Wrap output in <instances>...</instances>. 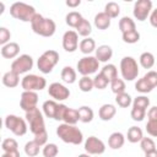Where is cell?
<instances>
[{
    "instance_id": "cell-44",
    "label": "cell",
    "mask_w": 157,
    "mask_h": 157,
    "mask_svg": "<svg viewBox=\"0 0 157 157\" xmlns=\"http://www.w3.org/2000/svg\"><path fill=\"white\" fill-rule=\"evenodd\" d=\"M108 83H110V82L101 72H98L93 78V85H94V88H97V90H104L108 86Z\"/></svg>"
},
{
    "instance_id": "cell-1",
    "label": "cell",
    "mask_w": 157,
    "mask_h": 157,
    "mask_svg": "<svg viewBox=\"0 0 157 157\" xmlns=\"http://www.w3.org/2000/svg\"><path fill=\"white\" fill-rule=\"evenodd\" d=\"M32 31L40 37H52L56 31V25L54 20L42 16L40 13H36L31 21Z\"/></svg>"
},
{
    "instance_id": "cell-21",
    "label": "cell",
    "mask_w": 157,
    "mask_h": 157,
    "mask_svg": "<svg viewBox=\"0 0 157 157\" xmlns=\"http://www.w3.org/2000/svg\"><path fill=\"white\" fill-rule=\"evenodd\" d=\"M110 20H112V18H110L104 11H102V12H98V13L94 16L93 22H94V26H96L98 29L104 31V29H107V28L110 27Z\"/></svg>"
},
{
    "instance_id": "cell-43",
    "label": "cell",
    "mask_w": 157,
    "mask_h": 157,
    "mask_svg": "<svg viewBox=\"0 0 157 157\" xmlns=\"http://www.w3.org/2000/svg\"><path fill=\"white\" fill-rule=\"evenodd\" d=\"M42 153L44 157H56L59 153V148L55 144H47L45 146H43Z\"/></svg>"
},
{
    "instance_id": "cell-45",
    "label": "cell",
    "mask_w": 157,
    "mask_h": 157,
    "mask_svg": "<svg viewBox=\"0 0 157 157\" xmlns=\"http://www.w3.org/2000/svg\"><path fill=\"white\" fill-rule=\"evenodd\" d=\"M130 117H131L132 120H135V121H142L144 118L146 117V110H145V109H140V108L132 107V108H131V112H130Z\"/></svg>"
},
{
    "instance_id": "cell-36",
    "label": "cell",
    "mask_w": 157,
    "mask_h": 157,
    "mask_svg": "<svg viewBox=\"0 0 157 157\" xmlns=\"http://www.w3.org/2000/svg\"><path fill=\"white\" fill-rule=\"evenodd\" d=\"M78 88L82 92H91L94 88L93 85V78H91L90 76H82L78 80Z\"/></svg>"
},
{
    "instance_id": "cell-11",
    "label": "cell",
    "mask_w": 157,
    "mask_h": 157,
    "mask_svg": "<svg viewBox=\"0 0 157 157\" xmlns=\"http://www.w3.org/2000/svg\"><path fill=\"white\" fill-rule=\"evenodd\" d=\"M151 12H152V1L151 0H137L134 4L132 15L137 21L142 22V21L147 20V17H150Z\"/></svg>"
},
{
    "instance_id": "cell-12",
    "label": "cell",
    "mask_w": 157,
    "mask_h": 157,
    "mask_svg": "<svg viewBox=\"0 0 157 157\" xmlns=\"http://www.w3.org/2000/svg\"><path fill=\"white\" fill-rule=\"evenodd\" d=\"M48 94L54 101H65L70 97V90L60 82H53L48 87Z\"/></svg>"
},
{
    "instance_id": "cell-35",
    "label": "cell",
    "mask_w": 157,
    "mask_h": 157,
    "mask_svg": "<svg viewBox=\"0 0 157 157\" xmlns=\"http://www.w3.org/2000/svg\"><path fill=\"white\" fill-rule=\"evenodd\" d=\"M121 38H123V42H124V43L135 44V43H137V42L140 40V33L137 32V29L129 31V32L121 33Z\"/></svg>"
},
{
    "instance_id": "cell-38",
    "label": "cell",
    "mask_w": 157,
    "mask_h": 157,
    "mask_svg": "<svg viewBox=\"0 0 157 157\" xmlns=\"http://www.w3.org/2000/svg\"><path fill=\"white\" fill-rule=\"evenodd\" d=\"M125 88L126 87H125V82H124L123 78L117 77L115 80H113L110 82V90H112L113 93H115V96L117 94H120V93H124L125 92Z\"/></svg>"
},
{
    "instance_id": "cell-16",
    "label": "cell",
    "mask_w": 157,
    "mask_h": 157,
    "mask_svg": "<svg viewBox=\"0 0 157 157\" xmlns=\"http://www.w3.org/2000/svg\"><path fill=\"white\" fill-rule=\"evenodd\" d=\"M20 53V45L16 42H10L1 47V55L5 59H15Z\"/></svg>"
},
{
    "instance_id": "cell-20",
    "label": "cell",
    "mask_w": 157,
    "mask_h": 157,
    "mask_svg": "<svg viewBox=\"0 0 157 157\" xmlns=\"http://www.w3.org/2000/svg\"><path fill=\"white\" fill-rule=\"evenodd\" d=\"M125 144V136L119 132V131H115V132H112L108 137V146L113 150H119L124 146Z\"/></svg>"
},
{
    "instance_id": "cell-34",
    "label": "cell",
    "mask_w": 157,
    "mask_h": 157,
    "mask_svg": "<svg viewBox=\"0 0 157 157\" xmlns=\"http://www.w3.org/2000/svg\"><path fill=\"white\" fill-rule=\"evenodd\" d=\"M115 103L121 108H128L132 104V98L129 93L124 92V93H120V94L115 96Z\"/></svg>"
},
{
    "instance_id": "cell-2",
    "label": "cell",
    "mask_w": 157,
    "mask_h": 157,
    "mask_svg": "<svg viewBox=\"0 0 157 157\" xmlns=\"http://www.w3.org/2000/svg\"><path fill=\"white\" fill-rule=\"evenodd\" d=\"M56 135L65 144L80 145L83 141L82 131L78 128H76L75 125H70V124H65V123L60 124L56 128Z\"/></svg>"
},
{
    "instance_id": "cell-37",
    "label": "cell",
    "mask_w": 157,
    "mask_h": 157,
    "mask_svg": "<svg viewBox=\"0 0 157 157\" xmlns=\"http://www.w3.org/2000/svg\"><path fill=\"white\" fill-rule=\"evenodd\" d=\"M39 150H40V146L34 141H28L26 142L25 145V153L28 156V157H36L38 153H39Z\"/></svg>"
},
{
    "instance_id": "cell-4",
    "label": "cell",
    "mask_w": 157,
    "mask_h": 157,
    "mask_svg": "<svg viewBox=\"0 0 157 157\" xmlns=\"http://www.w3.org/2000/svg\"><path fill=\"white\" fill-rule=\"evenodd\" d=\"M59 63V53L56 50H45L37 60V67L42 74H50Z\"/></svg>"
},
{
    "instance_id": "cell-8",
    "label": "cell",
    "mask_w": 157,
    "mask_h": 157,
    "mask_svg": "<svg viewBox=\"0 0 157 157\" xmlns=\"http://www.w3.org/2000/svg\"><path fill=\"white\" fill-rule=\"evenodd\" d=\"M21 86L23 88V91H42L47 86V80L43 76H38L34 74H29L26 75L22 80H21Z\"/></svg>"
},
{
    "instance_id": "cell-33",
    "label": "cell",
    "mask_w": 157,
    "mask_h": 157,
    "mask_svg": "<svg viewBox=\"0 0 157 157\" xmlns=\"http://www.w3.org/2000/svg\"><path fill=\"white\" fill-rule=\"evenodd\" d=\"M104 12L110 18H117L119 16V13H120V6L117 2H114V1H109L104 6Z\"/></svg>"
},
{
    "instance_id": "cell-18",
    "label": "cell",
    "mask_w": 157,
    "mask_h": 157,
    "mask_svg": "<svg viewBox=\"0 0 157 157\" xmlns=\"http://www.w3.org/2000/svg\"><path fill=\"white\" fill-rule=\"evenodd\" d=\"M94 56L99 63H107L113 56V49L107 44H102L96 49V55Z\"/></svg>"
},
{
    "instance_id": "cell-32",
    "label": "cell",
    "mask_w": 157,
    "mask_h": 157,
    "mask_svg": "<svg viewBox=\"0 0 157 157\" xmlns=\"http://www.w3.org/2000/svg\"><path fill=\"white\" fill-rule=\"evenodd\" d=\"M82 18L83 17H82V15L80 12H77V11H70L66 15V17H65V22H66L67 26H70L72 28H76L77 25L81 22Z\"/></svg>"
},
{
    "instance_id": "cell-50",
    "label": "cell",
    "mask_w": 157,
    "mask_h": 157,
    "mask_svg": "<svg viewBox=\"0 0 157 157\" xmlns=\"http://www.w3.org/2000/svg\"><path fill=\"white\" fill-rule=\"evenodd\" d=\"M66 109H67V105L59 103V109H58V113H56V118H55V120H61V121H63V118H64V114H65Z\"/></svg>"
},
{
    "instance_id": "cell-52",
    "label": "cell",
    "mask_w": 157,
    "mask_h": 157,
    "mask_svg": "<svg viewBox=\"0 0 157 157\" xmlns=\"http://www.w3.org/2000/svg\"><path fill=\"white\" fill-rule=\"evenodd\" d=\"M148 120H156L157 119V107H151L147 113Z\"/></svg>"
},
{
    "instance_id": "cell-7",
    "label": "cell",
    "mask_w": 157,
    "mask_h": 157,
    "mask_svg": "<svg viewBox=\"0 0 157 157\" xmlns=\"http://www.w3.org/2000/svg\"><path fill=\"white\" fill-rule=\"evenodd\" d=\"M4 124L6 126V129H9L12 134H15L16 136H23L27 132V124L26 120L15 115V114H9L6 115Z\"/></svg>"
},
{
    "instance_id": "cell-19",
    "label": "cell",
    "mask_w": 157,
    "mask_h": 157,
    "mask_svg": "<svg viewBox=\"0 0 157 157\" xmlns=\"http://www.w3.org/2000/svg\"><path fill=\"white\" fill-rule=\"evenodd\" d=\"M42 109H43V113L47 118H50V119L55 120L56 113H58V109H59V103H56V101H54V99H48L43 103Z\"/></svg>"
},
{
    "instance_id": "cell-39",
    "label": "cell",
    "mask_w": 157,
    "mask_h": 157,
    "mask_svg": "<svg viewBox=\"0 0 157 157\" xmlns=\"http://www.w3.org/2000/svg\"><path fill=\"white\" fill-rule=\"evenodd\" d=\"M135 90H136L137 92L145 94V93H150L153 88H152V86L142 77V78H139V80L135 82Z\"/></svg>"
},
{
    "instance_id": "cell-26",
    "label": "cell",
    "mask_w": 157,
    "mask_h": 157,
    "mask_svg": "<svg viewBox=\"0 0 157 157\" xmlns=\"http://www.w3.org/2000/svg\"><path fill=\"white\" fill-rule=\"evenodd\" d=\"M101 74H102L109 82H112L113 80H115V78L118 77V69H117V66H115L114 64H105V65L102 67Z\"/></svg>"
},
{
    "instance_id": "cell-55",
    "label": "cell",
    "mask_w": 157,
    "mask_h": 157,
    "mask_svg": "<svg viewBox=\"0 0 157 157\" xmlns=\"http://www.w3.org/2000/svg\"><path fill=\"white\" fill-rule=\"evenodd\" d=\"M145 157H157V150H153L151 152L145 153Z\"/></svg>"
},
{
    "instance_id": "cell-29",
    "label": "cell",
    "mask_w": 157,
    "mask_h": 157,
    "mask_svg": "<svg viewBox=\"0 0 157 157\" xmlns=\"http://www.w3.org/2000/svg\"><path fill=\"white\" fill-rule=\"evenodd\" d=\"M75 29H76V32H77L78 36H81V37H83V38H87V37H90V34H91V32H92V26H91V23L88 22V20L82 18L81 22L77 25V27H76Z\"/></svg>"
},
{
    "instance_id": "cell-48",
    "label": "cell",
    "mask_w": 157,
    "mask_h": 157,
    "mask_svg": "<svg viewBox=\"0 0 157 157\" xmlns=\"http://www.w3.org/2000/svg\"><path fill=\"white\" fill-rule=\"evenodd\" d=\"M146 131L148 135L157 137V119L156 120H148L146 124Z\"/></svg>"
},
{
    "instance_id": "cell-24",
    "label": "cell",
    "mask_w": 157,
    "mask_h": 157,
    "mask_svg": "<svg viewBox=\"0 0 157 157\" xmlns=\"http://www.w3.org/2000/svg\"><path fill=\"white\" fill-rule=\"evenodd\" d=\"M142 137H144V132L139 126H130L128 129L126 139H128L129 142H131V144L140 142L142 140Z\"/></svg>"
},
{
    "instance_id": "cell-17",
    "label": "cell",
    "mask_w": 157,
    "mask_h": 157,
    "mask_svg": "<svg viewBox=\"0 0 157 157\" xmlns=\"http://www.w3.org/2000/svg\"><path fill=\"white\" fill-rule=\"evenodd\" d=\"M115 113H117L115 105H113L110 103H105V104L101 105V108L98 110V117L103 121H109V120H112L114 118Z\"/></svg>"
},
{
    "instance_id": "cell-5",
    "label": "cell",
    "mask_w": 157,
    "mask_h": 157,
    "mask_svg": "<svg viewBox=\"0 0 157 157\" xmlns=\"http://www.w3.org/2000/svg\"><path fill=\"white\" fill-rule=\"evenodd\" d=\"M26 121L29 124V130L33 135H37L45 129V123L43 118V113L39 110V108H34L29 112H26Z\"/></svg>"
},
{
    "instance_id": "cell-9",
    "label": "cell",
    "mask_w": 157,
    "mask_h": 157,
    "mask_svg": "<svg viewBox=\"0 0 157 157\" xmlns=\"http://www.w3.org/2000/svg\"><path fill=\"white\" fill-rule=\"evenodd\" d=\"M76 67H77L78 74H81L82 76H90L97 72V70L99 69V61L96 59V56L87 55V56L81 58L77 61Z\"/></svg>"
},
{
    "instance_id": "cell-22",
    "label": "cell",
    "mask_w": 157,
    "mask_h": 157,
    "mask_svg": "<svg viewBox=\"0 0 157 157\" xmlns=\"http://www.w3.org/2000/svg\"><path fill=\"white\" fill-rule=\"evenodd\" d=\"M1 81H2V85L4 86H6L9 88H13V87L18 86V83H20V75L10 70V71H7V72L4 74Z\"/></svg>"
},
{
    "instance_id": "cell-25",
    "label": "cell",
    "mask_w": 157,
    "mask_h": 157,
    "mask_svg": "<svg viewBox=\"0 0 157 157\" xmlns=\"http://www.w3.org/2000/svg\"><path fill=\"white\" fill-rule=\"evenodd\" d=\"M77 110H78V117H80V121H81V123L87 124V123H91V121L93 120L94 113H93V110H92L91 107H88V105H82V107H80Z\"/></svg>"
},
{
    "instance_id": "cell-41",
    "label": "cell",
    "mask_w": 157,
    "mask_h": 157,
    "mask_svg": "<svg viewBox=\"0 0 157 157\" xmlns=\"http://www.w3.org/2000/svg\"><path fill=\"white\" fill-rule=\"evenodd\" d=\"M132 107L135 108H140V109H147L150 107V99L148 97L141 94V96H137L136 98L132 99Z\"/></svg>"
},
{
    "instance_id": "cell-53",
    "label": "cell",
    "mask_w": 157,
    "mask_h": 157,
    "mask_svg": "<svg viewBox=\"0 0 157 157\" xmlns=\"http://www.w3.org/2000/svg\"><path fill=\"white\" fill-rule=\"evenodd\" d=\"M69 7H77L80 4H81V0H66L65 2Z\"/></svg>"
},
{
    "instance_id": "cell-23",
    "label": "cell",
    "mask_w": 157,
    "mask_h": 157,
    "mask_svg": "<svg viewBox=\"0 0 157 157\" xmlns=\"http://www.w3.org/2000/svg\"><path fill=\"white\" fill-rule=\"evenodd\" d=\"M78 49H80V52H81L82 54H86V55L91 54L92 52H96L97 48H96V42H94V39L91 38V37L83 38V39L80 42V44H78Z\"/></svg>"
},
{
    "instance_id": "cell-3",
    "label": "cell",
    "mask_w": 157,
    "mask_h": 157,
    "mask_svg": "<svg viewBox=\"0 0 157 157\" xmlns=\"http://www.w3.org/2000/svg\"><path fill=\"white\" fill-rule=\"evenodd\" d=\"M36 9L26 2H13L10 6V15L22 22H31L36 15Z\"/></svg>"
},
{
    "instance_id": "cell-28",
    "label": "cell",
    "mask_w": 157,
    "mask_h": 157,
    "mask_svg": "<svg viewBox=\"0 0 157 157\" xmlns=\"http://www.w3.org/2000/svg\"><path fill=\"white\" fill-rule=\"evenodd\" d=\"M60 76H61V80L65 83L71 85V83H74L76 81V76L77 75H76L75 69H72L71 66H65V67H63V70L60 72Z\"/></svg>"
},
{
    "instance_id": "cell-46",
    "label": "cell",
    "mask_w": 157,
    "mask_h": 157,
    "mask_svg": "<svg viewBox=\"0 0 157 157\" xmlns=\"http://www.w3.org/2000/svg\"><path fill=\"white\" fill-rule=\"evenodd\" d=\"M10 38H11V32L6 27H0V44H1V47L10 43Z\"/></svg>"
},
{
    "instance_id": "cell-56",
    "label": "cell",
    "mask_w": 157,
    "mask_h": 157,
    "mask_svg": "<svg viewBox=\"0 0 157 157\" xmlns=\"http://www.w3.org/2000/svg\"><path fill=\"white\" fill-rule=\"evenodd\" d=\"M77 157H91L88 153H81V155H78Z\"/></svg>"
},
{
    "instance_id": "cell-31",
    "label": "cell",
    "mask_w": 157,
    "mask_h": 157,
    "mask_svg": "<svg viewBox=\"0 0 157 157\" xmlns=\"http://www.w3.org/2000/svg\"><path fill=\"white\" fill-rule=\"evenodd\" d=\"M139 61H140V65L144 69H151L155 65V55L152 53H150V52H144L140 55Z\"/></svg>"
},
{
    "instance_id": "cell-47",
    "label": "cell",
    "mask_w": 157,
    "mask_h": 157,
    "mask_svg": "<svg viewBox=\"0 0 157 157\" xmlns=\"http://www.w3.org/2000/svg\"><path fill=\"white\" fill-rule=\"evenodd\" d=\"M144 78L152 86V88L157 87V71H153V70H150L145 74Z\"/></svg>"
},
{
    "instance_id": "cell-51",
    "label": "cell",
    "mask_w": 157,
    "mask_h": 157,
    "mask_svg": "<svg viewBox=\"0 0 157 157\" xmlns=\"http://www.w3.org/2000/svg\"><path fill=\"white\" fill-rule=\"evenodd\" d=\"M148 18H150V23H151V26L155 27V28H157V9L152 10V12H151V15H150Z\"/></svg>"
},
{
    "instance_id": "cell-49",
    "label": "cell",
    "mask_w": 157,
    "mask_h": 157,
    "mask_svg": "<svg viewBox=\"0 0 157 157\" xmlns=\"http://www.w3.org/2000/svg\"><path fill=\"white\" fill-rule=\"evenodd\" d=\"M33 140H34L40 147H42V146H45V145H47V141H48V132H47V130H44V131H42V132L34 135V139H33Z\"/></svg>"
},
{
    "instance_id": "cell-15",
    "label": "cell",
    "mask_w": 157,
    "mask_h": 157,
    "mask_svg": "<svg viewBox=\"0 0 157 157\" xmlns=\"http://www.w3.org/2000/svg\"><path fill=\"white\" fill-rule=\"evenodd\" d=\"M78 34L76 31L69 29L63 36V48L67 53H74L78 48Z\"/></svg>"
},
{
    "instance_id": "cell-42",
    "label": "cell",
    "mask_w": 157,
    "mask_h": 157,
    "mask_svg": "<svg viewBox=\"0 0 157 157\" xmlns=\"http://www.w3.org/2000/svg\"><path fill=\"white\" fill-rule=\"evenodd\" d=\"M140 147L145 153H147L156 150V144L151 137H142V140L140 141Z\"/></svg>"
},
{
    "instance_id": "cell-27",
    "label": "cell",
    "mask_w": 157,
    "mask_h": 157,
    "mask_svg": "<svg viewBox=\"0 0 157 157\" xmlns=\"http://www.w3.org/2000/svg\"><path fill=\"white\" fill-rule=\"evenodd\" d=\"M119 29L121 33H125V32H129V31H134L136 29V23L135 21L129 17V16H124L119 20Z\"/></svg>"
},
{
    "instance_id": "cell-54",
    "label": "cell",
    "mask_w": 157,
    "mask_h": 157,
    "mask_svg": "<svg viewBox=\"0 0 157 157\" xmlns=\"http://www.w3.org/2000/svg\"><path fill=\"white\" fill-rule=\"evenodd\" d=\"M1 157H20V152L17 151H11V152H4Z\"/></svg>"
},
{
    "instance_id": "cell-6",
    "label": "cell",
    "mask_w": 157,
    "mask_h": 157,
    "mask_svg": "<svg viewBox=\"0 0 157 157\" xmlns=\"http://www.w3.org/2000/svg\"><path fill=\"white\" fill-rule=\"evenodd\" d=\"M120 74L125 81H134L139 75L137 61L132 56H124L120 60Z\"/></svg>"
},
{
    "instance_id": "cell-14",
    "label": "cell",
    "mask_w": 157,
    "mask_h": 157,
    "mask_svg": "<svg viewBox=\"0 0 157 157\" xmlns=\"http://www.w3.org/2000/svg\"><path fill=\"white\" fill-rule=\"evenodd\" d=\"M38 103V94L33 91H23L20 98V107L25 112H29L34 108H37Z\"/></svg>"
},
{
    "instance_id": "cell-10",
    "label": "cell",
    "mask_w": 157,
    "mask_h": 157,
    "mask_svg": "<svg viewBox=\"0 0 157 157\" xmlns=\"http://www.w3.org/2000/svg\"><path fill=\"white\" fill-rule=\"evenodd\" d=\"M33 58L28 54H22L20 56H17L12 63H11V71L21 75V74H26L28 72L32 67H33Z\"/></svg>"
},
{
    "instance_id": "cell-30",
    "label": "cell",
    "mask_w": 157,
    "mask_h": 157,
    "mask_svg": "<svg viewBox=\"0 0 157 157\" xmlns=\"http://www.w3.org/2000/svg\"><path fill=\"white\" fill-rule=\"evenodd\" d=\"M78 120H80L78 110H77V109H74V108H69V107H67V109H66V112H65V114H64L63 121H64L65 124L75 125Z\"/></svg>"
},
{
    "instance_id": "cell-40",
    "label": "cell",
    "mask_w": 157,
    "mask_h": 157,
    "mask_svg": "<svg viewBox=\"0 0 157 157\" xmlns=\"http://www.w3.org/2000/svg\"><path fill=\"white\" fill-rule=\"evenodd\" d=\"M1 148L4 152H11V151H17L18 150V144L15 139H11V137H7V139H4L2 140V144H1Z\"/></svg>"
},
{
    "instance_id": "cell-13",
    "label": "cell",
    "mask_w": 157,
    "mask_h": 157,
    "mask_svg": "<svg viewBox=\"0 0 157 157\" xmlns=\"http://www.w3.org/2000/svg\"><path fill=\"white\" fill-rule=\"evenodd\" d=\"M85 151L88 155H102L105 152V145L104 142L96 137V136H88L85 141Z\"/></svg>"
}]
</instances>
